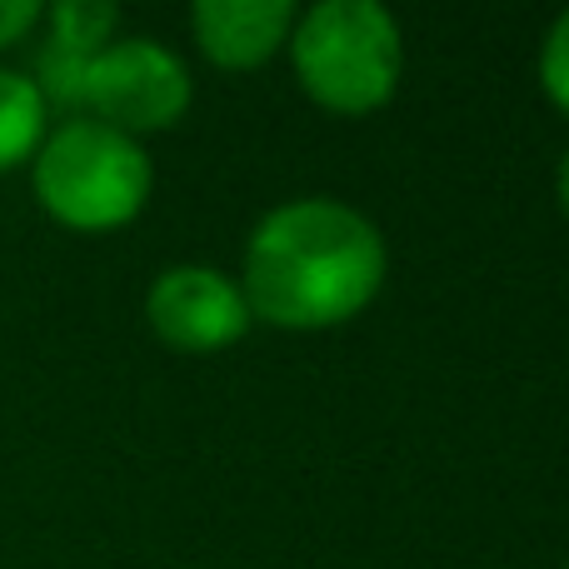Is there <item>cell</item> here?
Masks as SVG:
<instances>
[{
  "label": "cell",
  "instance_id": "6da1fadb",
  "mask_svg": "<svg viewBox=\"0 0 569 569\" xmlns=\"http://www.w3.org/2000/svg\"><path fill=\"white\" fill-rule=\"evenodd\" d=\"M385 284V240L340 200H290L246 246V305L280 330L355 320Z\"/></svg>",
  "mask_w": 569,
  "mask_h": 569
},
{
  "label": "cell",
  "instance_id": "8992f818",
  "mask_svg": "<svg viewBox=\"0 0 569 569\" xmlns=\"http://www.w3.org/2000/svg\"><path fill=\"white\" fill-rule=\"evenodd\" d=\"M190 26L216 66L250 70L290 40L295 6L290 0H200L190 10Z\"/></svg>",
  "mask_w": 569,
  "mask_h": 569
},
{
  "label": "cell",
  "instance_id": "30bf717a",
  "mask_svg": "<svg viewBox=\"0 0 569 569\" xmlns=\"http://www.w3.org/2000/svg\"><path fill=\"white\" fill-rule=\"evenodd\" d=\"M40 16H46V10H40L36 0H0V46H16Z\"/></svg>",
  "mask_w": 569,
  "mask_h": 569
},
{
  "label": "cell",
  "instance_id": "9c48e42d",
  "mask_svg": "<svg viewBox=\"0 0 569 569\" xmlns=\"http://www.w3.org/2000/svg\"><path fill=\"white\" fill-rule=\"evenodd\" d=\"M540 80H545V96L569 116V10L550 26V40L540 50Z\"/></svg>",
  "mask_w": 569,
  "mask_h": 569
},
{
  "label": "cell",
  "instance_id": "7a4b0ae2",
  "mask_svg": "<svg viewBox=\"0 0 569 569\" xmlns=\"http://www.w3.org/2000/svg\"><path fill=\"white\" fill-rule=\"evenodd\" d=\"M295 76L340 116H365L380 110L395 96L405 70L400 26L375 0H320L310 6L290 30Z\"/></svg>",
  "mask_w": 569,
  "mask_h": 569
},
{
  "label": "cell",
  "instance_id": "8fae6325",
  "mask_svg": "<svg viewBox=\"0 0 569 569\" xmlns=\"http://www.w3.org/2000/svg\"><path fill=\"white\" fill-rule=\"evenodd\" d=\"M560 206H565V216H569V150H565V160H560Z\"/></svg>",
  "mask_w": 569,
  "mask_h": 569
},
{
  "label": "cell",
  "instance_id": "52a82bcc",
  "mask_svg": "<svg viewBox=\"0 0 569 569\" xmlns=\"http://www.w3.org/2000/svg\"><path fill=\"white\" fill-rule=\"evenodd\" d=\"M46 140V100L36 80L20 70H0V170H16Z\"/></svg>",
  "mask_w": 569,
  "mask_h": 569
},
{
  "label": "cell",
  "instance_id": "ba28073f",
  "mask_svg": "<svg viewBox=\"0 0 569 569\" xmlns=\"http://www.w3.org/2000/svg\"><path fill=\"white\" fill-rule=\"evenodd\" d=\"M120 26V10L106 0H60L50 10V46L76 50V56H100L110 46V30Z\"/></svg>",
  "mask_w": 569,
  "mask_h": 569
},
{
  "label": "cell",
  "instance_id": "3957f363",
  "mask_svg": "<svg viewBox=\"0 0 569 569\" xmlns=\"http://www.w3.org/2000/svg\"><path fill=\"white\" fill-rule=\"evenodd\" d=\"M36 196L70 230H116L150 196V156L100 120H66L36 150Z\"/></svg>",
  "mask_w": 569,
  "mask_h": 569
},
{
  "label": "cell",
  "instance_id": "277c9868",
  "mask_svg": "<svg viewBox=\"0 0 569 569\" xmlns=\"http://www.w3.org/2000/svg\"><path fill=\"white\" fill-rule=\"evenodd\" d=\"M190 106V70L170 46L150 36L110 40L86 70V110H96L100 126L140 136L166 130Z\"/></svg>",
  "mask_w": 569,
  "mask_h": 569
},
{
  "label": "cell",
  "instance_id": "5b68a950",
  "mask_svg": "<svg viewBox=\"0 0 569 569\" xmlns=\"http://www.w3.org/2000/svg\"><path fill=\"white\" fill-rule=\"evenodd\" d=\"M146 320L170 350L210 355L236 345L250 330V305L236 280L210 266H170L160 270L146 295Z\"/></svg>",
  "mask_w": 569,
  "mask_h": 569
}]
</instances>
